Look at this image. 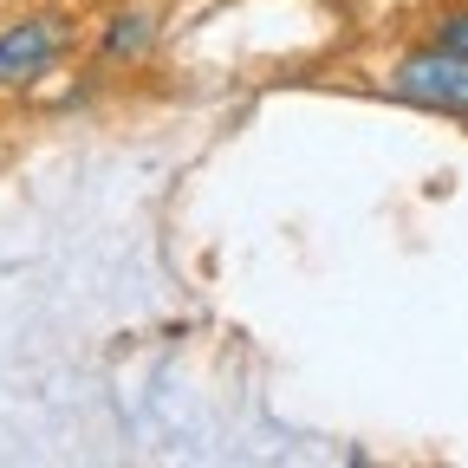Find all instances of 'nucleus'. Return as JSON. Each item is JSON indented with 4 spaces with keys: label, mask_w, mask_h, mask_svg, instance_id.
<instances>
[{
    "label": "nucleus",
    "mask_w": 468,
    "mask_h": 468,
    "mask_svg": "<svg viewBox=\"0 0 468 468\" xmlns=\"http://www.w3.org/2000/svg\"><path fill=\"white\" fill-rule=\"evenodd\" d=\"M390 85L410 104H430V111H462L468 117V52L430 46V52H410L403 66L390 72Z\"/></svg>",
    "instance_id": "1"
},
{
    "label": "nucleus",
    "mask_w": 468,
    "mask_h": 468,
    "mask_svg": "<svg viewBox=\"0 0 468 468\" xmlns=\"http://www.w3.org/2000/svg\"><path fill=\"white\" fill-rule=\"evenodd\" d=\"M58 52H66V27H58L52 14L7 27V33H0V91H7V85H33Z\"/></svg>",
    "instance_id": "2"
},
{
    "label": "nucleus",
    "mask_w": 468,
    "mask_h": 468,
    "mask_svg": "<svg viewBox=\"0 0 468 468\" xmlns=\"http://www.w3.org/2000/svg\"><path fill=\"white\" fill-rule=\"evenodd\" d=\"M436 46H449V52H468V7H455V14L436 27Z\"/></svg>",
    "instance_id": "3"
}]
</instances>
